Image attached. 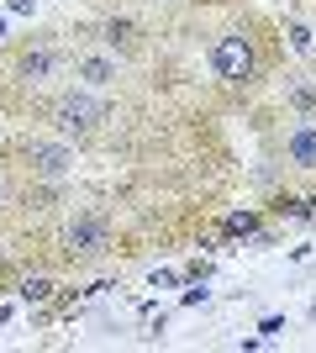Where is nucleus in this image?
I'll return each mask as SVG.
<instances>
[{"mask_svg": "<svg viewBox=\"0 0 316 353\" xmlns=\"http://www.w3.org/2000/svg\"><path fill=\"white\" fill-rule=\"evenodd\" d=\"M211 69L222 74L227 85H248V79L258 74L253 37H248V32H227V37H216V48H211Z\"/></svg>", "mask_w": 316, "mask_h": 353, "instance_id": "f257e3e1", "label": "nucleus"}, {"mask_svg": "<svg viewBox=\"0 0 316 353\" xmlns=\"http://www.w3.org/2000/svg\"><path fill=\"white\" fill-rule=\"evenodd\" d=\"M53 121H59L63 137H95L101 121H111V111H105V101H95V95H63V101L53 105Z\"/></svg>", "mask_w": 316, "mask_h": 353, "instance_id": "f03ea898", "label": "nucleus"}, {"mask_svg": "<svg viewBox=\"0 0 316 353\" xmlns=\"http://www.w3.org/2000/svg\"><path fill=\"white\" fill-rule=\"evenodd\" d=\"M105 248H111V221H105V211H79V216L69 221V232H63V253H69V259H101Z\"/></svg>", "mask_w": 316, "mask_h": 353, "instance_id": "7ed1b4c3", "label": "nucleus"}, {"mask_svg": "<svg viewBox=\"0 0 316 353\" xmlns=\"http://www.w3.org/2000/svg\"><path fill=\"white\" fill-rule=\"evenodd\" d=\"M27 163L37 169V174L59 179V174H63V169H69L74 159H69V148H63V143H37V137H32V143H27Z\"/></svg>", "mask_w": 316, "mask_h": 353, "instance_id": "20e7f679", "label": "nucleus"}, {"mask_svg": "<svg viewBox=\"0 0 316 353\" xmlns=\"http://www.w3.org/2000/svg\"><path fill=\"white\" fill-rule=\"evenodd\" d=\"M285 159L295 163V169H316V121L290 127V137H285Z\"/></svg>", "mask_w": 316, "mask_h": 353, "instance_id": "39448f33", "label": "nucleus"}, {"mask_svg": "<svg viewBox=\"0 0 316 353\" xmlns=\"http://www.w3.org/2000/svg\"><path fill=\"white\" fill-rule=\"evenodd\" d=\"M48 74H53V53H27V59H21V79L43 85Z\"/></svg>", "mask_w": 316, "mask_h": 353, "instance_id": "423d86ee", "label": "nucleus"}, {"mask_svg": "<svg viewBox=\"0 0 316 353\" xmlns=\"http://www.w3.org/2000/svg\"><path fill=\"white\" fill-rule=\"evenodd\" d=\"M79 79H90V85H111V79H116V63H111V59H85V63H79Z\"/></svg>", "mask_w": 316, "mask_h": 353, "instance_id": "0eeeda50", "label": "nucleus"}, {"mask_svg": "<svg viewBox=\"0 0 316 353\" xmlns=\"http://www.w3.org/2000/svg\"><path fill=\"white\" fill-rule=\"evenodd\" d=\"M132 37H137V27H132V21H111V27H105V43H111V48H132Z\"/></svg>", "mask_w": 316, "mask_h": 353, "instance_id": "6e6552de", "label": "nucleus"}, {"mask_svg": "<svg viewBox=\"0 0 316 353\" xmlns=\"http://www.w3.org/2000/svg\"><path fill=\"white\" fill-rule=\"evenodd\" d=\"M21 295H27V301H48V295H53V280H27Z\"/></svg>", "mask_w": 316, "mask_h": 353, "instance_id": "1a4fd4ad", "label": "nucleus"}, {"mask_svg": "<svg viewBox=\"0 0 316 353\" xmlns=\"http://www.w3.org/2000/svg\"><path fill=\"white\" fill-rule=\"evenodd\" d=\"M0 201H6V185H0Z\"/></svg>", "mask_w": 316, "mask_h": 353, "instance_id": "9d476101", "label": "nucleus"}]
</instances>
